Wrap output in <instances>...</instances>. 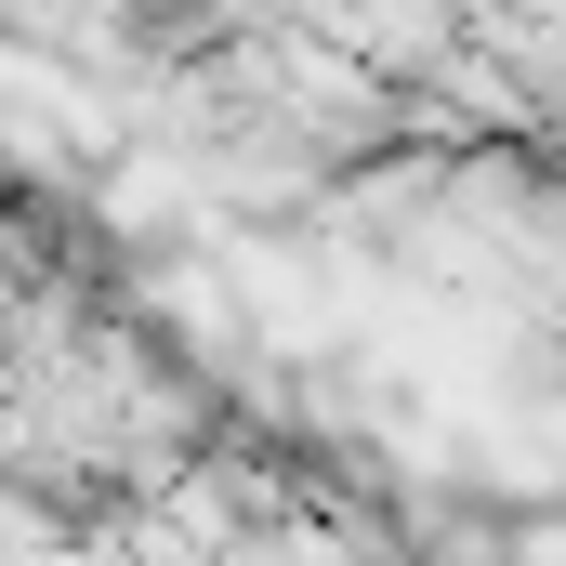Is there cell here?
<instances>
[{"label": "cell", "mask_w": 566, "mask_h": 566, "mask_svg": "<svg viewBox=\"0 0 566 566\" xmlns=\"http://www.w3.org/2000/svg\"><path fill=\"white\" fill-rule=\"evenodd\" d=\"M290 119L316 133V66H303V53H290ZM329 119H343V133H382V106H369V80H356V66L329 80Z\"/></svg>", "instance_id": "cell-1"}]
</instances>
